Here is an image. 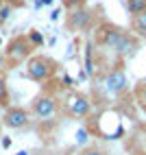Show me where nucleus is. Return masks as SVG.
<instances>
[{"mask_svg": "<svg viewBox=\"0 0 146 155\" xmlns=\"http://www.w3.org/2000/svg\"><path fill=\"white\" fill-rule=\"evenodd\" d=\"M61 107L66 109V114L70 118H87L92 114V101L87 94L83 92H68L66 98L61 101Z\"/></svg>", "mask_w": 146, "mask_h": 155, "instance_id": "4", "label": "nucleus"}, {"mask_svg": "<svg viewBox=\"0 0 146 155\" xmlns=\"http://www.w3.org/2000/svg\"><path fill=\"white\" fill-rule=\"evenodd\" d=\"M81 155H107V153L102 151V149H98V147H89V149H85V151H83Z\"/></svg>", "mask_w": 146, "mask_h": 155, "instance_id": "16", "label": "nucleus"}, {"mask_svg": "<svg viewBox=\"0 0 146 155\" xmlns=\"http://www.w3.org/2000/svg\"><path fill=\"white\" fill-rule=\"evenodd\" d=\"M11 5H2L0 7V22H5V20H9V13H11Z\"/></svg>", "mask_w": 146, "mask_h": 155, "instance_id": "15", "label": "nucleus"}, {"mask_svg": "<svg viewBox=\"0 0 146 155\" xmlns=\"http://www.w3.org/2000/svg\"><path fill=\"white\" fill-rule=\"evenodd\" d=\"M85 136H87V133H85V129H81V131L76 133V138H79V142H85Z\"/></svg>", "mask_w": 146, "mask_h": 155, "instance_id": "22", "label": "nucleus"}, {"mask_svg": "<svg viewBox=\"0 0 146 155\" xmlns=\"http://www.w3.org/2000/svg\"><path fill=\"white\" fill-rule=\"evenodd\" d=\"M31 155H55L53 151H48V149H37V151H33Z\"/></svg>", "mask_w": 146, "mask_h": 155, "instance_id": "18", "label": "nucleus"}, {"mask_svg": "<svg viewBox=\"0 0 146 155\" xmlns=\"http://www.w3.org/2000/svg\"><path fill=\"white\" fill-rule=\"evenodd\" d=\"M102 85H105L107 94L111 96H122L124 92L129 90V79H127V72L122 68H113L105 74V81H102Z\"/></svg>", "mask_w": 146, "mask_h": 155, "instance_id": "6", "label": "nucleus"}, {"mask_svg": "<svg viewBox=\"0 0 146 155\" xmlns=\"http://www.w3.org/2000/svg\"><path fill=\"white\" fill-rule=\"evenodd\" d=\"M11 96H9V85H7V77L5 72H0V107H9Z\"/></svg>", "mask_w": 146, "mask_h": 155, "instance_id": "11", "label": "nucleus"}, {"mask_svg": "<svg viewBox=\"0 0 146 155\" xmlns=\"http://www.w3.org/2000/svg\"><path fill=\"white\" fill-rule=\"evenodd\" d=\"M0 46H2V39H0Z\"/></svg>", "mask_w": 146, "mask_h": 155, "instance_id": "26", "label": "nucleus"}, {"mask_svg": "<svg viewBox=\"0 0 146 155\" xmlns=\"http://www.w3.org/2000/svg\"><path fill=\"white\" fill-rule=\"evenodd\" d=\"M124 33H127L124 28L111 24V22H105V24H100V26L96 28V44L102 46V48H111V50H113V46L120 42V37H122Z\"/></svg>", "mask_w": 146, "mask_h": 155, "instance_id": "7", "label": "nucleus"}, {"mask_svg": "<svg viewBox=\"0 0 146 155\" xmlns=\"http://www.w3.org/2000/svg\"><path fill=\"white\" fill-rule=\"evenodd\" d=\"M2 5H5V0H0V7H2Z\"/></svg>", "mask_w": 146, "mask_h": 155, "instance_id": "25", "label": "nucleus"}, {"mask_svg": "<svg viewBox=\"0 0 146 155\" xmlns=\"http://www.w3.org/2000/svg\"><path fill=\"white\" fill-rule=\"evenodd\" d=\"M85 2L87 0H61V5H63L68 11L70 9H79V7H85Z\"/></svg>", "mask_w": 146, "mask_h": 155, "instance_id": "14", "label": "nucleus"}, {"mask_svg": "<svg viewBox=\"0 0 146 155\" xmlns=\"http://www.w3.org/2000/svg\"><path fill=\"white\" fill-rule=\"evenodd\" d=\"M57 72H59V64L48 55H31L26 59L24 74L33 83H48Z\"/></svg>", "mask_w": 146, "mask_h": 155, "instance_id": "1", "label": "nucleus"}, {"mask_svg": "<svg viewBox=\"0 0 146 155\" xmlns=\"http://www.w3.org/2000/svg\"><path fill=\"white\" fill-rule=\"evenodd\" d=\"M61 15V9H53V11H50V20H57Z\"/></svg>", "mask_w": 146, "mask_h": 155, "instance_id": "21", "label": "nucleus"}, {"mask_svg": "<svg viewBox=\"0 0 146 155\" xmlns=\"http://www.w3.org/2000/svg\"><path fill=\"white\" fill-rule=\"evenodd\" d=\"M61 111V101L53 92H39V94L31 101V114L39 122H48L50 118H57Z\"/></svg>", "mask_w": 146, "mask_h": 155, "instance_id": "2", "label": "nucleus"}, {"mask_svg": "<svg viewBox=\"0 0 146 155\" xmlns=\"http://www.w3.org/2000/svg\"><path fill=\"white\" fill-rule=\"evenodd\" d=\"M41 5H46V7H50V5H53V0H41Z\"/></svg>", "mask_w": 146, "mask_h": 155, "instance_id": "23", "label": "nucleus"}, {"mask_svg": "<svg viewBox=\"0 0 146 155\" xmlns=\"http://www.w3.org/2000/svg\"><path fill=\"white\" fill-rule=\"evenodd\" d=\"M9 66H7V59H5V55H0V72H5Z\"/></svg>", "mask_w": 146, "mask_h": 155, "instance_id": "20", "label": "nucleus"}, {"mask_svg": "<svg viewBox=\"0 0 146 155\" xmlns=\"http://www.w3.org/2000/svg\"><path fill=\"white\" fill-rule=\"evenodd\" d=\"M33 46H31V42L26 39V35H15L11 42L7 44L5 48V59H7V66L11 68V66H20V64H24V61L33 55Z\"/></svg>", "mask_w": 146, "mask_h": 155, "instance_id": "3", "label": "nucleus"}, {"mask_svg": "<svg viewBox=\"0 0 146 155\" xmlns=\"http://www.w3.org/2000/svg\"><path fill=\"white\" fill-rule=\"evenodd\" d=\"M131 28L138 37H144L146 39V13H140V15H133V22H131Z\"/></svg>", "mask_w": 146, "mask_h": 155, "instance_id": "10", "label": "nucleus"}, {"mask_svg": "<svg viewBox=\"0 0 146 155\" xmlns=\"http://www.w3.org/2000/svg\"><path fill=\"white\" fill-rule=\"evenodd\" d=\"M31 111L26 107H18V105H9L5 107V116H2V125L9 129H18V131H24L31 127Z\"/></svg>", "mask_w": 146, "mask_h": 155, "instance_id": "5", "label": "nucleus"}, {"mask_svg": "<svg viewBox=\"0 0 146 155\" xmlns=\"http://www.w3.org/2000/svg\"><path fill=\"white\" fill-rule=\"evenodd\" d=\"M5 5H11V7L15 9V7H24L26 0H5Z\"/></svg>", "mask_w": 146, "mask_h": 155, "instance_id": "17", "label": "nucleus"}, {"mask_svg": "<svg viewBox=\"0 0 146 155\" xmlns=\"http://www.w3.org/2000/svg\"><path fill=\"white\" fill-rule=\"evenodd\" d=\"M138 46H140L138 37L131 35V33H124V35L120 37V42L113 46V53H116L120 59H129V57H133V55H135Z\"/></svg>", "mask_w": 146, "mask_h": 155, "instance_id": "9", "label": "nucleus"}, {"mask_svg": "<svg viewBox=\"0 0 146 155\" xmlns=\"http://www.w3.org/2000/svg\"><path fill=\"white\" fill-rule=\"evenodd\" d=\"M144 109H146V103H144Z\"/></svg>", "mask_w": 146, "mask_h": 155, "instance_id": "27", "label": "nucleus"}, {"mask_svg": "<svg viewBox=\"0 0 146 155\" xmlns=\"http://www.w3.org/2000/svg\"><path fill=\"white\" fill-rule=\"evenodd\" d=\"M26 39L31 42V46L33 48H39V46H44V35L39 33L37 28H33V31H28V35H26Z\"/></svg>", "mask_w": 146, "mask_h": 155, "instance_id": "13", "label": "nucleus"}, {"mask_svg": "<svg viewBox=\"0 0 146 155\" xmlns=\"http://www.w3.org/2000/svg\"><path fill=\"white\" fill-rule=\"evenodd\" d=\"M94 13L87 7H79V9H70V13L66 18V26L70 31H87L92 26Z\"/></svg>", "mask_w": 146, "mask_h": 155, "instance_id": "8", "label": "nucleus"}, {"mask_svg": "<svg viewBox=\"0 0 146 155\" xmlns=\"http://www.w3.org/2000/svg\"><path fill=\"white\" fill-rule=\"evenodd\" d=\"M18 155H31V151H20Z\"/></svg>", "mask_w": 146, "mask_h": 155, "instance_id": "24", "label": "nucleus"}, {"mask_svg": "<svg viewBox=\"0 0 146 155\" xmlns=\"http://www.w3.org/2000/svg\"><path fill=\"white\" fill-rule=\"evenodd\" d=\"M0 142H2V149H9V147H11V138H9V136H2V140H0Z\"/></svg>", "mask_w": 146, "mask_h": 155, "instance_id": "19", "label": "nucleus"}, {"mask_svg": "<svg viewBox=\"0 0 146 155\" xmlns=\"http://www.w3.org/2000/svg\"><path fill=\"white\" fill-rule=\"evenodd\" d=\"M127 11L131 15L146 13V0H127Z\"/></svg>", "mask_w": 146, "mask_h": 155, "instance_id": "12", "label": "nucleus"}]
</instances>
